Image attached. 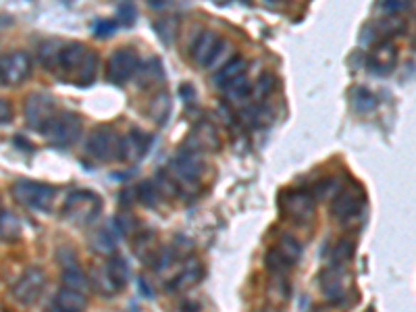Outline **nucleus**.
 Returning <instances> with one entry per match:
<instances>
[{
  "label": "nucleus",
  "instance_id": "obj_1",
  "mask_svg": "<svg viewBox=\"0 0 416 312\" xmlns=\"http://www.w3.org/2000/svg\"><path fill=\"white\" fill-rule=\"evenodd\" d=\"M102 213V200L87 190L71 192L63 204V217L73 225H92Z\"/></svg>",
  "mask_w": 416,
  "mask_h": 312
},
{
  "label": "nucleus",
  "instance_id": "obj_2",
  "mask_svg": "<svg viewBox=\"0 0 416 312\" xmlns=\"http://www.w3.org/2000/svg\"><path fill=\"white\" fill-rule=\"evenodd\" d=\"M11 192H13V198L29 210L48 213L55 206L56 190L48 183H40V181H31V179H19V181L13 183Z\"/></svg>",
  "mask_w": 416,
  "mask_h": 312
},
{
  "label": "nucleus",
  "instance_id": "obj_3",
  "mask_svg": "<svg viewBox=\"0 0 416 312\" xmlns=\"http://www.w3.org/2000/svg\"><path fill=\"white\" fill-rule=\"evenodd\" d=\"M42 134L56 148H69L82 136V117L69 111H60L53 117V121Z\"/></svg>",
  "mask_w": 416,
  "mask_h": 312
},
{
  "label": "nucleus",
  "instance_id": "obj_4",
  "mask_svg": "<svg viewBox=\"0 0 416 312\" xmlns=\"http://www.w3.org/2000/svg\"><path fill=\"white\" fill-rule=\"evenodd\" d=\"M171 169H173V179L188 185H196L204 173V161L200 156V150L192 144L181 146L171 161Z\"/></svg>",
  "mask_w": 416,
  "mask_h": 312
},
{
  "label": "nucleus",
  "instance_id": "obj_5",
  "mask_svg": "<svg viewBox=\"0 0 416 312\" xmlns=\"http://www.w3.org/2000/svg\"><path fill=\"white\" fill-rule=\"evenodd\" d=\"M119 144H121V138L117 136V131L112 127L98 125L87 136L85 152L90 158H94L98 163H109V161L119 158Z\"/></svg>",
  "mask_w": 416,
  "mask_h": 312
},
{
  "label": "nucleus",
  "instance_id": "obj_6",
  "mask_svg": "<svg viewBox=\"0 0 416 312\" xmlns=\"http://www.w3.org/2000/svg\"><path fill=\"white\" fill-rule=\"evenodd\" d=\"M56 260L60 264V281H63V287H69V289H75V291H82L87 296L90 291V279L85 275L78 258H75V252L67 246L58 248L56 250Z\"/></svg>",
  "mask_w": 416,
  "mask_h": 312
},
{
  "label": "nucleus",
  "instance_id": "obj_7",
  "mask_svg": "<svg viewBox=\"0 0 416 312\" xmlns=\"http://www.w3.org/2000/svg\"><path fill=\"white\" fill-rule=\"evenodd\" d=\"M225 50H229V46L221 36L210 29H204L198 33V38L192 44V58L200 67H215V63L219 60Z\"/></svg>",
  "mask_w": 416,
  "mask_h": 312
},
{
  "label": "nucleus",
  "instance_id": "obj_8",
  "mask_svg": "<svg viewBox=\"0 0 416 312\" xmlns=\"http://www.w3.org/2000/svg\"><path fill=\"white\" fill-rule=\"evenodd\" d=\"M56 113H58V111H56L55 100H53L48 94H44V92H33V94H29L28 96L23 114H26V121H28V125L31 129L44 131Z\"/></svg>",
  "mask_w": 416,
  "mask_h": 312
},
{
  "label": "nucleus",
  "instance_id": "obj_9",
  "mask_svg": "<svg viewBox=\"0 0 416 312\" xmlns=\"http://www.w3.org/2000/svg\"><path fill=\"white\" fill-rule=\"evenodd\" d=\"M138 55L132 48H117L107 63V80L114 85H123L138 73Z\"/></svg>",
  "mask_w": 416,
  "mask_h": 312
},
{
  "label": "nucleus",
  "instance_id": "obj_10",
  "mask_svg": "<svg viewBox=\"0 0 416 312\" xmlns=\"http://www.w3.org/2000/svg\"><path fill=\"white\" fill-rule=\"evenodd\" d=\"M44 287H46V275H44V271L38 269V267H31L28 271H23V275L19 277V281L13 285L11 294H13L15 302H19L23 306H29V304H33L42 296Z\"/></svg>",
  "mask_w": 416,
  "mask_h": 312
},
{
  "label": "nucleus",
  "instance_id": "obj_11",
  "mask_svg": "<svg viewBox=\"0 0 416 312\" xmlns=\"http://www.w3.org/2000/svg\"><path fill=\"white\" fill-rule=\"evenodd\" d=\"M281 208L283 213L296 221V223H306L314 217V208L316 202L312 192H304V190H289L281 196Z\"/></svg>",
  "mask_w": 416,
  "mask_h": 312
},
{
  "label": "nucleus",
  "instance_id": "obj_12",
  "mask_svg": "<svg viewBox=\"0 0 416 312\" xmlns=\"http://www.w3.org/2000/svg\"><path fill=\"white\" fill-rule=\"evenodd\" d=\"M31 75V58L23 50H15L0 58V82L4 85H21Z\"/></svg>",
  "mask_w": 416,
  "mask_h": 312
},
{
  "label": "nucleus",
  "instance_id": "obj_13",
  "mask_svg": "<svg viewBox=\"0 0 416 312\" xmlns=\"http://www.w3.org/2000/svg\"><path fill=\"white\" fill-rule=\"evenodd\" d=\"M364 206V194L361 188L350 185V188H341L337 192V196L333 198V217L337 221H350L354 217H358V213Z\"/></svg>",
  "mask_w": 416,
  "mask_h": 312
},
{
  "label": "nucleus",
  "instance_id": "obj_14",
  "mask_svg": "<svg viewBox=\"0 0 416 312\" xmlns=\"http://www.w3.org/2000/svg\"><path fill=\"white\" fill-rule=\"evenodd\" d=\"M152 144V138L142 131L138 127L129 129L127 136L121 138V144H119V161L123 163H138L146 156L148 148Z\"/></svg>",
  "mask_w": 416,
  "mask_h": 312
},
{
  "label": "nucleus",
  "instance_id": "obj_15",
  "mask_svg": "<svg viewBox=\"0 0 416 312\" xmlns=\"http://www.w3.org/2000/svg\"><path fill=\"white\" fill-rule=\"evenodd\" d=\"M395 63H398L395 44L391 40H383L373 48V53L368 57V71L373 75H388L389 71L395 67Z\"/></svg>",
  "mask_w": 416,
  "mask_h": 312
},
{
  "label": "nucleus",
  "instance_id": "obj_16",
  "mask_svg": "<svg viewBox=\"0 0 416 312\" xmlns=\"http://www.w3.org/2000/svg\"><path fill=\"white\" fill-rule=\"evenodd\" d=\"M321 287L329 302H337L346 294V267L343 264H329L321 275Z\"/></svg>",
  "mask_w": 416,
  "mask_h": 312
},
{
  "label": "nucleus",
  "instance_id": "obj_17",
  "mask_svg": "<svg viewBox=\"0 0 416 312\" xmlns=\"http://www.w3.org/2000/svg\"><path fill=\"white\" fill-rule=\"evenodd\" d=\"M246 69H248V63L244 57H233L229 58L219 73H215V85L221 87V90H229L235 84L244 82V75H246Z\"/></svg>",
  "mask_w": 416,
  "mask_h": 312
},
{
  "label": "nucleus",
  "instance_id": "obj_18",
  "mask_svg": "<svg viewBox=\"0 0 416 312\" xmlns=\"http://www.w3.org/2000/svg\"><path fill=\"white\" fill-rule=\"evenodd\" d=\"M90 50L80 44V42H69V44H63L60 48V55H58V67L63 71H69V73H78L80 67L83 65V60L87 58Z\"/></svg>",
  "mask_w": 416,
  "mask_h": 312
},
{
  "label": "nucleus",
  "instance_id": "obj_19",
  "mask_svg": "<svg viewBox=\"0 0 416 312\" xmlns=\"http://www.w3.org/2000/svg\"><path fill=\"white\" fill-rule=\"evenodd\" d=\"M85 304H87V298L82 291H75V289H69V287H63L58 289L55 296L56 308L67 312H83L85 311Z\"/></svg>",
  "mask_w": 416,
  "mask_h": 312
},
{
  "label": "nucleus",
  "instance_id": "obj_20",
  "mask_svg": "<svg viewBox=\"0 0 416 312\" xmlns=\"http://www.w3.org/2000/svg\"><path fill=\"white\" fill-rule=\"evenodd\" d=\"M202 279V267H200V262H196V260H190L179 273H177V277L169 284V289L173 291V289H190V287H194L198 281Z\"/></svg>",
  "mask_w": 416,
  "mask_h": 312
},
{
  "label": "nucleus",
  "instance_id": "obj_21",
  "mask_svg": "<svg viewBox=\"0 0 416 312\" xmlns=\"http://www.w3.org/2000/svg\"><path fill=\"white\" fill-rule=\"evenodd\" d=\"M105 269H107V273H109V277H111V281L117 289L127 285V281H129V264H127V260L123 256L112 254L107 260Z\"/></svg>",
  "mask_w": 416,
  "mask_h": 312
},
{
  "label": "nucleus",
  "instance_id": "obj_22",
  "mask_svg": "<svg viewBox=\"0 0 416 312\" xmlns=\"http://www.w3.org/2000/svg\"><path fill=\"white\" fill-rule=\"evenodd\" d=\"M190 144L196 146L198 150L202 148H208V150H217L219 148V134L215 131L213 125L208 123H202L194 129V136L190 138Z\"/></svg>",
  "mask_w": 416,
  "mask_h": 312
},
{
  "label": "nucleus",
  "instance_id": "obj_23",
  "mask_svg": "<svg viewBox=\"0 0 416 312\" xmlns=\"http://www.w3.org/2000/svg\"><path fill=\"white\" fill-rule=\"evenodd\" d=\"M277 250L281 252V254L285 256L292 264H296V262L300 260V256H302V244H300L294 235L283 233V235L279 237Z\"/></svg>",
  "mask_w": 416,
  "mask_h": 312
},
{
  "label": "nucleus",
  "instance_id": "obj_24",
  "mask_svg": "<svg viewBox=\"0 0 416 312\" xmlns=\"http://www.w3.org/2000/svg\"><path fill=\"white\" fill-rule=\"evenodd\" d=\"M352 104L358 113H373L377 109V98L366 87H354L352 92Z\"/></svg>",
  "mask_w": 416,
  "mask_h": 312
},
{
  "label": "nucleus",
  "instance_id": "obj_25",
  "mask_svg": "<svg viewBox=\"0 0 416 312\" xmlns=\"http://www.w3.org/2000/svg\"><path fill=\"white\" fill-rule=\"evenodd\" d=\"M96 67H98V58H96L94 53H90L87 58L83 60L82 67H80V71L75 73V80L73 82L78 85H82V87L94 84V80H96Z\"/></svg>",
  "mask_w": 416,
  "mask_h": 312
},
{
  "label": "nucleus",
  "instance_id": "obj_26",
  "mask_svg": "<svg viewBox=\"0 0 416 312\" xmlns=\"http://www.w3.org/2000/svg\"><path fill=\"white\" fill-rule=\"evenodd\" d=\"M90 242H92L94 250L100 252V254H109V252L114 250V235H112V231L109 227L96 229Z\"/></svg>",
  "mask_w": 416,
  "mask_h": 312
},
{
  "label": "nucleus",
  "instance_id": "obj_27",
  "mask_svg": "<svg viewBox=\"0 0 416 312\" xmlns=\"http://www.w3.org/2000/svg\"><path fill=\"white\" fill-rule=\"evenodd\" d=\"M138 198L144 206L156 208V204L161 200V190L154 181H142L138 185Z\"/></svg>",
  "mask_w": 416,
  "mask_h": 312
},
{
  "label": "nucleus",
  "instance_id": "obj_28",
  "mask_svg": "<svg viewBox=\"0 0 416 312\" xmlns=\"http://www.w3.org/2000/svg\"><path fill=\"white\" fill-rule=\"evenodd\" d=\"M21 233L19 219L11 213H0V240H15Z\"/></svg>",
  "mask_w": 416,
  "mask_h": 312
},
{
  "label": "nucleus",
  "instance_id": "obj_29",
  "mask_svg": "<svg viewBox=\"0 0 416 312\" xmlns=\"http://www.w3.org/2000/svg\"><path fill=\"white\" fill-rule=\"evenodd\" d=\"M354 250H356V246H354L352 240H339L331 252V264H343L346 267L352 260Z\"/></svg>",
  "mask_w": 416,
  "mask_h": 312
},
{
  "label": "nucleus",
  "instance_id": "obj_30",
  "mask_svg": "<svg viewBox=\"0 0 416 312\" xmlns=\"http://www.w3.org/2000/svg\"><path fill=\"white\" fill-rule=\"evenodd\" d=\"M267 267L273 271V275L285 277V273L289 271L292 262H289L285 256L281 254L277 248H273V250H269V254H267Z\"/></svg>",
  "mask_w": 416,
  "mask_h": 312
},
{
  "label": "nucleus",
  "instance_id": "obj_31",
  "mask_svg": "<svg viewBox=\"0 0 416 312\" xmlns=\"http://www.w3.org/2000/svg\"><path fill=\"white\" fill-rule=\"evenodd\" d=\"M60 48L63 44H58L55 40H46L42 46H40V60L46 65V67H53V65H58V55H60Z\"/></svg>",
  "mask_w": 416,
  "mask_h": 312
},
{
  "label": "nucleus",
  "instance_id": "obj_32",
  "mask_svg": "<svg viewBox=\"0 0 416 312\" xmlns=\"http://www.w3.org/2000/svg\"><path fill=\"white\" fill-rule=\"evenodd\" d=\"M410 4H412V0H379V11L389 17H395V15L408 11Z\"/></svg>",
  "mask_w": 416,
  "mask_h": 312
},
{
  "label": "nucleus",
  "instance_id": "obj_33",
  "mask_svg": "<svg viewBox=\"0 0 416 312\" xmlns=\"http://www.w3.org/2000/svg\"><path fill=\"white\" fill-rule=\"evenodd\" d=\"M339 190H341L339 181H337V179H333V177H329V179L321 181V183L314 188V194H312V196H316V198H321V200H327V198H331V196H337V192H339Z\"/></svg>",
  "mask_w": 416,
  "mask_h": 312
},
{
  "label": "nucleus",
  "instance_id": "obj_34",
  "mask_svg": "<svg viewBox=\"0 0 416 312\" xmlns=\"http://www.w3.org/2000/svg\"><path fill=\"white\" fill-rule=\"evenodd\" d=\"M273 87H275V80H273V75L271 73H265V75H260V80L256 82V96H260V98H267L271 92H273Z\"/></svg>",
  "mask_w": 416,
  "mask_h": 312
},
{
  "label": "nucleus",
  "instance_id": "obj_35",
  "mask_svg": "<svg viewBox=\"0 0 416 312\" xmlns=\"http://www.w3.org/2000/svg\"><path fill=\"white\" fill-rule=\"evenodd\" d=\"M117 227L121 229V233H125V235H132L138 225H136V219L132 217V215H119L117 217Z\"/></svg>",
  "mask_w": 416,
  "mask_h": 312
},
{
  "label": "nucleus",
  "instance_id": "obj_36",
  "mask_svg": "<svg viewBox=\"0 0 416 312\" xmlns=\"http://www.w3.org/2000/svg\"><path fill=\"white\" fill-rule=\"evenodd\" d=\"M13 119V107L6 98H0V125Z\"/></svg>",
  "mask_w": 416,
  "mask_h": 312
},
{
  "label": "nucleus",
  "instance_id": "obj_37",
  "mask_svg": "<svg viewBox=\"0 0 416 312\" xmlns=\"http://www.w3.org/2000/svg\"><path fill=\"white\" fill-rule=\"evenodd\" d=\"M146 4L154 11H165L173 4V0H146Z\"/></svg>",
  "mask_w": 416,
  "mask_h": 312
},
{
  "label": "nucleus",
  "instance_id": "obj_38",
  "mask_svg": "<svg viewBox=\"0 0 416 312\" xmlns=\"http://www.w3.org/2000/svg\"><path fill=\"white\" fill-rule=\"evenodd\" d=\"M107 23H109V21L98 23V26H96V31H98V33H111L112 29H114V23H112V21H111V26H107Z\"/></svg>",
  "mask_w": 416,
  "mask_h": 312
},
{
  "label": "nucleus",
  "instance_id": "obj_39",
  "mask_svg": "<svg viewBox=\"0 0 416 312\" xmlns=\"http://www.w3.org/2000/svg\"><path fill=\"white\" fill-rule=\"evenodd\" d=\"M181 312H198V308H196L194 304H183V308H181Z\"/></svg>",
  "mask_w": 416,
  "mask_h": 312
},
{
  "label": "nucleus",
  "instance_id": "obj_40",
  "mask_svg": "<svg viewBox=\"0 0 416 312\" xmlns=\"http://www.w3.org/2000/svg\"><path fill=\"white\" fill-rule=\"evenodd\" d=\"M48 312H67V311H60V308H56V306H53V308H48Z\"/></svg>",
  "mask_w": 416,
  "mask_h": 312
},
{
  "label": "nucleus",
  "instance_id": "obj_41",
  "mask_svg": "<svg viewBox=\"0 0 416 312\" xmlns=\"http://www.w3.org/2000/svg\"><path fill=\"white\" fill-rule=\"evenodd\" d=\"M265 2H267V4H277L279 0H265Z\"/></svg>",
  "mask_w": 416,
  "mask_h": 312
},
{
  "label": "nucleus",
  "instance_id": "obj_42",
  "mask_svg": "<svg viewBox=\"0 0 416 312\" xmlns=\"http://www.w3.org/2000/svg\"><path fill=\"white\" fill-rule=\"evenodd\" d=\"M256 312H275V311H271V308H260V311H256Z\"/></svg>",
  "mask_w": 416,
  "mask_h": 312
},
{
  "label": "nucleus",
  "instance_id": "obj_43",
  "mask_svg": "<svg viewBox=\"0 0 416 312\" xmlns=\"http://www.w3.org/2000/svg\"><path fill=\"white\" fill-rule=\"evenodd\" d=\"M0 213H2V208H0Z\"/></svg>",
  "mask_w": 416,
  "mask_h": 312
}]
</instances>
